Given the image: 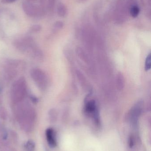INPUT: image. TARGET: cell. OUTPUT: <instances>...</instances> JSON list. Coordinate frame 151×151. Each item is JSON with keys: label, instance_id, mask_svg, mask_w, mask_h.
<instances>
[{"label": "cell", "instance_id": "cell-4", "mask_svg": "<svg viewBox=\"0 0 151 151\" xmlns=\"http://www.w3.org/2000/svg\"><path fill=\"white\" fill-rule=\"evenodd\" d=\"M85 111L88 114H90L93 117L96 122L98 124L99 122L98 112L95 102L94 100H91L87 103L85 106Z\"/></svg>", "mask_w": 151, "mask_h": 151}, {"label": "cell", "instance_id": "cell-16", "mask_svg": "<svg viewBox=\"0 0 151 151\" xmlns=\"http://www.w3.org/2000/svg\"><path fill=\"white\" fill-rule=\"evenodd\" d=\"M16 1V0H2L1 2L4 4L11 3Z\"/></svg>", "mask_w": 151, "mask_h": 151}, {"label": "cell", "instance_id": "cell-5", "mask_svg": "<svg viewBox=\"0 0 151 151\" xmlns=\"http://www.w3.org/2000/svg\"><path fill=\"white\" fill-rule=\"evenodd\" d=\"M46 136L49 145L52 148L56 147L57 145V141L54 129L51 128H48L46 131Z\"/></svg>", "mask_w": 151, "mask_h": 151}, {"label": "cell", "instance_id": "cell-7", "mask_svg": "<svg viewBox=\"0 0 151 151\" xmlns=\"http://www.w3.org/2000/svg\"><path fill=\"white\" fill-rule=\"evenodd\" d=\"M129 11V13L131 15V17L133 18H136L139 15L140 10L138 6L134 4L130 6Z\"/></svg>", "mask_w": 151, "mask_h": 151}, {"label": "cell", "instance_id": "cell-12", "mask_svg": "<svg viewBox=\"0 0 151 151\" xmlns=\"http://www.w3.org/2000/svg\"><path fill=\"white\" fill-rule=\"evenodd\" d=\"M0 117L4 119H6L7 117V112L4 107H1L0 108Z\"/></svg>", "mask_w": 151, "mask_h": 151}, {"label": "cell", "instance_id": "cell-1", "mask_svg": "<svg viewBox=\"0 0 151 151\" xmlns=\"http://www.w3.org/2000/svg\"><path fill=\"white\" fill-rule=\"evenodd\" d=\"M11 90L12 101L15 104L19 103L23 100L27 93V85L24 77H20L12 85Z\"/></svg>", "mask_w": 151, "mask_h": 151}, {"label": "cell", "instance_id": "cell-10", "mask_svg": "<svg viewBox=\"0 0 151 151\" xmlns=\"http://www.w3.org/2000/svg\"><path fill=\"white\" fill-rule=\"evenodd\" d=\"M151 54H150L148 55L146 58L145 61V69L146 71L149 70H150L151 66Z\"/></svg>", "mask_w": 151, "mask_h": 151}, {"label": "cell", "instance_id": "cell-15", "mask_svg": "<svg viewBox=\"0 0 151 151\" xmlns=\"http://www.w3.org/2000/svg\"><path fill=\"white\" fill-rule=\"evenodd\" d=\"M129 145L130 147H132L134 145V140L133 136H130L129 138Z\"/></svg>", "mask_w": 151, "mask_h": 151}, {"label": "cell", "instance_id": "cell-17", "mask_svg": "<svg viewBox=\"0 0 151 151\" xmlns=\"http://www.w3.org/2000/svg\"><path fill=\"white\" fill-rule=\"evenodd\" d=\"M26 1H28L31 2H40L42 0H26Z\"/></svg>", "mask_w": 151, "mask_h": 151}, {"label": "cell", "instance_id": "cell-13", "mask_svg": "<svg viewBox=\"0 0 151 151\" xmlns=\"http://www.w3.org/2000/svg\"><path fill=\"white\" fill-rule=\"evenodd\" d=\"M64 25V24L63 22L60 21H57L54 24V29L55 30H59V29L63 28Z\"/></svg>", "mask_w": 151, "mask_h": 151}, {"label": "cell", "instance_id": "cell-8", "mask_svg": "<svg viewBox=\"0 0 151 151\" xmlns=\"http://www.w3.org/2000/svg\"><path fill=\"white\" fill-rule=\"evenodd\" d=\"M35 148V144L33 141L29 140L27 142L25 145V149L26 151H34Z\"/></svg>", "mask_w": 151, "mask_h": 151}, {"label": "cell", "instance_id": "cell-9", "mask_svg": "<svg viewBox=\"0 0 151 151\" xmlns=\"http://www.w3.org/2000/svg\"><path fill=\"white\" fill-rule=\"evenodd\" d=\"M56 3V0H48V9L50 12L54 10Z\"/></svg>", "mask_w": 151, "mask_h": 151}, {"label": "cell", "instance_id": "cell-3", "mask_svg": "<svg viewBox=\"0 0 151 151\" xmlns=\"http://www.w3.org/2000/svg\"><path fill=\"white\" fill-rule=\"evenodd\" d=\"M31 76L40 89L43 90L46 88L48 83V78L41 70L38 68L33 69L31 71Z\"/></svg>", "mask_w": 151, "mask_h": 151}, {"label": "cell", "instance_id": "cell-6", "mask_svg": "<svg viewBox=\"0 0 151 151\" xmlns=\"http://www.w3.org/2000/svg\"><path fill=\"white\" fill-rule=\"evenodd\" d=\"M67 11L66 7L64 4L61 2L58 4L57 5V12L58 15L59 17H65L66 13H67Z\"/></svg>", "mask_w": 151, "mask_h": 151}, {"label": "cell", "instance_id": "cell-2", "mask_svg": "<svg viewBox=\"0 0 151 151\" xmlns=\"http://www.w3.org/2000/svg\"><path fill=\"white\" fill-rule=\"evenodd\" d=\"M24 12L30 17H40L44 14V7L41 4L31 2L25 0L22 4Z\"/></svg>", "mask_w": 151, "mask_h": 151}, {"label": "cell", "instance_id": "cell-18", "mask_svg": "<svg viewBox=\"0 0 151 151\" xmlns=\"http://www.w3.org/2000/svg\"><path fill=\"white\" fill-rule=\"evenodd\" d=\"M3 91V86L1 83H0V94L2 93Z\"/></svg>", "mask_w": 151, "mask_h": 151}, {"label": "cell", "instance_id": "cell-14", "mask_svg": "<svg viewBox=\"0 0 151 151\" xmlns=\"http://www.w3.org/2000/svg\"><path fill=\"white\" fill-rule=\"evenodd\" d=\"M30 99H31L32 102H33V104H36L38 103V99L35 96H33V95H32V96H30Z\"/></svg>", "mask_w": 151, "mask_h": 151}, {"label": "cell", "instance_id": "cell-11", "mask_svg": "<svg viewBox=\"0 0 151 151\" xmlns=\"http://www.w3.org/2000/svg\"><path fill=\"white\" fill-rule=\"evenodd\" d=\"M41 30V27L39 25H34L30 27V31L32 32H37Z\"/></svg>", "mask_w": 151, "mask_h": 151}]
</instances>
